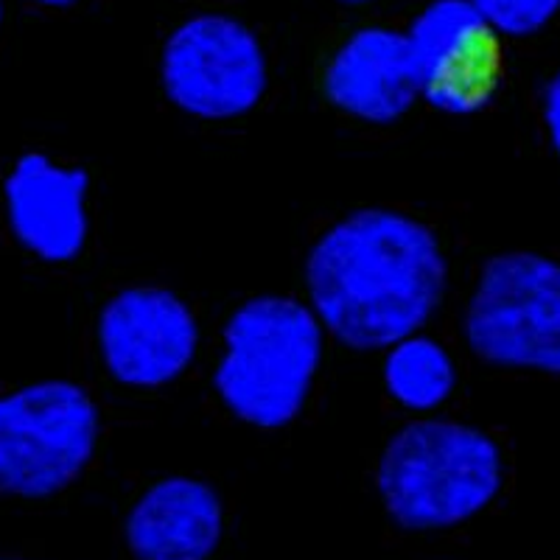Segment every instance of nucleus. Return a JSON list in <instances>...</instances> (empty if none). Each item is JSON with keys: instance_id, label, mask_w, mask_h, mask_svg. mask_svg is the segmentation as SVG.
<instances>
[{"instance_id": "nucleus-5", "label": "nucleus", "mask_w": 560, "mask_h": 560, "mask_svg": "<svg viewBox=\"0 0 560 560\" xmlns=\"http://www.w3.org/2000/svg\"><path fill=\"white\" fill-rule=\"evenodd\" d=\"M485 364L560 376V261L529 249L490 255L463 317Z\"/></svg>"}, {"instance_id": "nucleus-7", "label": "nucleus", "mask_w": 560, "mask_h": 560, "mask_svg": "<svg viewBox=\"0 0 560 560\" xmlns=\"http://www.w3.org/2000/svg\"><path fill=\"white\" fill-rule=\"evenodd\" d=\"M418 96L446 115L482 113L504 73L502 37L468 0H432L407 28Z\"/></svg>"}, {"instance_id": "nucleus-12", "label": "nucleus", "mask_w": 560, "mask_h": 560, "mask_svg": "<svg viewBox=\"0 0 560 560\" xmlns=\"http://www.w3.org/2000/svg\"><path fill=\"white\" fill-rule=\"evenodd\" d=\"M382 376L389 398L409 412L443 407L457 387L452 353L427 334H415L393 345L384 357Z\"/></svg>"}, {"instance_id": "nucleus-13", "label": "nucleus", "mask_w": 560, "mask_h": 560, "mask_svg": "<svg viewBox=\"0 0 560 560\" xmlns=\"http://www.w3.org/2000/svg\"><path fill=\"white\" fill-rule=\"evenodd\" d=\"M499 37H533L560 12V0H468Z\"/></svg>"}, {"instance_id": "nucleus-16", "label": "nucleus", "mask_w": 560, "mask_h": 560, "mask_svg": "<svg viewBox=\"0 0 560 560\" xmlns=\"http://www.w3.org/2000/svg\"><path fill=\"white\" fill-rule=\"evenodd\" d=\"M345 7H362V3H373V0H339Z\"/></svg>"}, {"instance_id": "nucleus-17", "label": "nucleus", "mask_w": 560, "mask_h": 560, "mask_svg": "<svg viewBox=\"0 0 560 560\" xmlns=\"http://www.w3.org/2000/svg\"><path fill=\"white\" fill-rule=\"evenodd\" d=\"M0 560H34V558H23V555H0Z\"/></svg>"}, {"instance_id": "nucleus-2", "label": "nucleus", "mask_w": 560, "mask_h": 560, "mask_svg": "<svg viewBox=\"0 0 560 560\" xmlns=\"http://www.w3.org/2000/svg\"><path fill=\"white\" fill-rule=\"evenodd\" d=\"M502 485V446L485 429L448 418L404 423L376 465L384 513L407 533H443L471 522Z\"/></svg>"}, {"instance_id": "nucleus-6", "label": "nucleus", "mask_w": 560, "mask_h": 560, "mask_svg": "<svg viewBox=\"0 0 560 560\" xmlns=\"http://www.w3.org/2000/svg\"><path fill=\"white\" fill-rule=\"evenodd\" d=\"M160 84L179 113L202 121H233L267 96V51L238 18L194 14L163 45Z\"/></svg>"}, {"instance_id": "nucleus-9", "label": "nucleus", "mask_w": 560, "mask_h": 560, "mask_svg": "<svg viewBox=\"0 0 560 560\" xmlns=\"http://www.w3.org/2000/svg\"><path fill=\"white\" fill-rule=\"evenodd\" d=\"M90 174L45 152H23L3 179V205L14 242L45 264H70L90 236Z\"/></svg>"}, {"instance_id": "nucleus-1", "label": "nucleus", "mask_w": 560, "mask_h": 560, "mask_svg": "<svg viewBox=\"0 0 560 560\" xmlns=\"http://www.w3.org/2000/svg\"><path fill=\"white\" fill-rule=\"evenodd\" d=\"M446 289L448 261L438 233L404 210H350L306 255L308 306L325 334L359 353L420 334Z\"/></svg>"}, {"instance_id": "nucleus-18", "label": "nucleus", "mask_w": 560, "mask_h": 560, "mask_svg": "<svg viewBox=\"0 0 560 560\" xmlns=\"http://www.w3.org/2000/svg\"><path fill=\"white\" fill-rule=\"evenodd\" d=\"M0 26H3V0H0Z\"/></svg>"}, {"instance_id": "nucleus-3", "label": "nucleus", "mask_w": 560, "mask_h": 560, "mask_svg": "<svg viewBox=\"0 0 560 560\" xmlns=\"http://www.w3.org/2000/svg\"><path fill=\"white\" fill-rule=\"evenodd\" d=\"M213 389L230 415L255 429L300 418L323 364L325 328L292 294H258L230 314Z\"/></svg>"}, {"instance_id": "nucleus-14", "label": "nucleus", "mask_w": 560, "mask_h": 560, "mask_svg": "<svg viewBox=\"0 0 560 560\" xmlns=\"http://www.w3.org/2000/svg\"><path fill=\"white\" fill-rule=\"evenodd\" d=\"M544 121H547L549 140H552L555 154L560 158V70L549 79L547 93H544Z\"/></svg>"}, {"instance_id": "nucleus-10", "label": "nucleus", "mask_w": 560, "mask_h": 560, "mask_svg": "<svg viewBox=\"0 0 560 560\" xmlns=\"http://www.w3.org/2000/svg\"><path fill=\"white\" fill-rule=\"evenodd\" d=\"M323 93L339 113L364 124L401 121L418 102L407 34L364 26L350 34L325 65Z\"/></svg>"}, {"instance_id": "nucleus-11", "label": "nucleus", "mask_w": 560, "mask_h": 560, "mask_svg": "<svg viewBox=\"0 0 560 560\" xmlns=\"http://www.w3.org/2000/svg\"><path fill=\"white\" fill-rule=\"evenodd\" d=\"M222 535L219 490L185 474L149 485L124 522V541L135 560H210Z\"/></svg>"}, {"instance_id": "nucleus-15", "label": "nucleus", "mask_w": 560, "mask_h": 560, "mask_svg": "<svg viewBox=\"0 0 560 560\" xmlns=\"http://www.w3.org/2000/svg\"><path fill=\"white\" fill-rule=\"evenodd\" d=\"M28 3H37V7L45 9H68L73 3H79V0H28Z\"/></svg>"}, {"instance_id": "nucleus-4", "label": "nucleus", "mask_w": 560, "mask_h": 560, "mask_svg": "<svg viewBox=\"0 0 560 560\" xmlns=\"http://www.w3.org/2000/svg\"><path fill=\"white\" fill-rule=\"evenodd\" d=\"M102 438L93 395L45 378L0 395V497L51 499L79 482Z\"/></svg>"}, {"instance_id": "nucleus-8", "label": "nucleus", "mask_w": 560, "mask_h": 560, "mask_svg": "<svg viewBox=\"0 0 560 560\" xmlns=\"http://www.w3.org/2000/svg\"><path fill=\"white\" fill-rule=\"evenodd\" d=\"M98 353L124 387L158 389L177 382L199 350L191 306L166 287L115 292L98 314Z\"/></svg>"}]
</instances>
